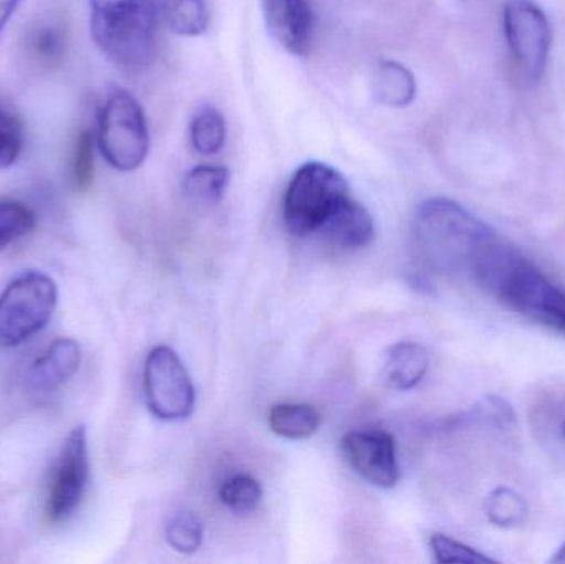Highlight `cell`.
Returning <instances> with one entry per match:
<instances>
[{
  "label": "cell",
  "mask_w": 565,
  "mask_h": 564,
  "mask_svg": "<svg viewBox=\"0 0 565 564\" xmlns=\"http://www.w3.org/2000/svg\"><path fill=\"white\" fill-rule=\"evenodd\" d=\"M470 278L511 310L565 331V290L500 237L481 252Z\"/></svg>",
  "instance_id": "cell-1"
},
{
  "label": "cell",
  "mask_w": 565,
  "mask_h": 564,
  "mask_svg": "<svg viewBox=\"0 0 565 564\" xmlns=\"http://www.w3.org/2000/svg\"><path fill=\"white\" fill-rule=\"evenodd\" d=\"M497 237L491 225L447 198L422 202L412 221L415 254L437 274L470 277L478 255Z\"/></svg>",
  "instance_id": "cell-2"
},
{
  "label": "cell",
  "mask_w": 565,
  "mask_h": 564,
  "mask_svg": "<svg viewBox=\"0 0 565 564\" xmlns=\"http://www.w3.org/2000/svg\"><path fill=\"white\" fill-rule=\"evenodd\" d=\"M158 25V0H89L93 42L121 68H145L152 62Z\"/></svg>",
  "instance_id": "cell-3"
},
{
  "label": "cell",
  "mask_w": 565,
  "mask_h": 564,
  "mask_svg": "<svg viewBox=\"0 0 565 564\" xmlns=\"http://www.w3.org/2000/svg\"><path fill=\"white\" fill-rule=\"evenodd\" d=\"M349 198L348 181L338 169L306 162L292 174L282 199L286 231L295 237L316 234Z\"/></svg>",
  "instance_id": "cell-4"
},
{
  "label": "cell",
  "mask_w": 565,
  "mask_h": 564,
  "mask_svg": "<svg viewBox=\"0 0 565 564\" xmlns=\"http://www.w3.org/2000/svg\"><path fill=\"white\" fill-rule=\"evenodd\" d=\"M96 145L116 171L141 168L149 152L148 123L141 103L131 93L121 88L109 93L99 111Z\"/></svg>",
  "instance_id": "cell-5"
},
{
  "label": "cell",
  "mask_w": 565,
  "mask_h": 564,
  "mask_svg": "<svg viewBox=\"0 0 565 564\" xmlns=\"http://www.w3.org/2000/svg\"><path fill=\"white\" fill-rule=\"evenodd\" d=\"M58 288L49 275L30 270L19 275L0 295V347L25 343L52 320Z\"/></svg>",
  "instance_id": "cell-6"
},
{
  "label": "cell",
  "mask_w": 565,
  "mask_h": 564,
  "mask_svg": "<svg viewBox=\"0 0 565 564\" xmlns=\"http://www.w3.org/2000/svg\"><path fill=\"white\" fill-rule=\"evenodd\" d=\"M503 30L518 72L526 82H540L553 46V30L544 10L534 0H507Z\"/></svg>",
  "instance_id": "cell-7"
},
{
  "label": "cell",
  "mask_w": 565,
  "mask_h": 564,
  "mask_svg": "<svg viewBox=\"0 0 565 564\" xmlns=\"http://www.w3.org/2000/svg\"><path fill=\"white\" fill-rule=\"evenodd\" d=\"M145 396L149 411L166 423L188 419L194 411V384L172 348L156 347L146 358Z\"/></svg>",
  "instance_id": "cell-8"
},
{
  "label": "cell",
  "mask_w": 565,
  "mask_h": 564,
  "mask_svg": "<svg viewBox=\"0 0 565 564\" xmlns=\"http://www.w3.org/2000/svg\"><path fill=\"white\" fill-rule=\"evenodd\" d=\"M89 479L88 439L75 427L60 450L46 490L45 515L53 525L66 522L78 510Z\"/></svg>",
  "instance_id": "cell-9"
},
{
  "label": "cell",
  "mask_w": 565,
  "mask_h": 564,
  "mask_svg": "<svg viewBox=\"0 0 565 564\" xmlns=\"http://www.w3.org/2000/svg\"><path fill=\"white\" fill-rule=\"evenodd\" d=\"M342 453L349 466L379 489H394L401 480L397 447L385 430H352L342 439Z\"/></svg>",
  "instance_id": "cell-10"
},
{
  "label": "cell",
  "mask_w": 565,
  "mask_h": 564,
  "mask_svg": "<svg viewBox=\"0 0 565 564\" xmlns=\"http://www.w3.org/2000/svg\"><path fill=\"white\" fill-rule=\"evenodd\" d=\"M265 20L275 42L295 56H306L315 35L311 0H264Z\"/></svg>",
  "instance_id": "cell-11"
},
{
  "label": "cell",
  "mask_w": 565,
  "mask_h": 564,
  "mask_svg": "<svg viewBox=\"0 0 565 564\" xmlns=\"http://www.w3.org/2000/svg\"><path fill=\"white\" fill-rule=\"evenodd\" d=\"M79 361H82L79 344L72 338H58L50 344L42 357L30 364L26 371V384L35 393H53L75 376Z\"/></svg>",
  "instance_id": "cell-12"
},
{
  "label": "cell",
  "mask_w": 565,
  "mask_h": 564,
  "mask_svg": "<svg viewBox=\"0 0 565 564\" xmlns=\"http://www.w3.org/2000/svg\"><path fill=\"white\" fill-rule=\"evenodd\" d=\"M430 368V354L422 344L404 341L385 350L381 361V381L395 391L414 390Z\"/></svg>",
  "instance_id": "cell-13"
},
{
  "label": "cell",
  "mask_w": 565,
  "mask_h": 564,
  "mask_svg": "<svg viewBox=\"0 0 565 564\" xmlns=\"http://www.w3.org/2000/svg\"><path fill=\"white\" fill-rule=\"evenodd\" d=\"M319 234L339 251H358L374 237V221L364 205L349 198L322 225Z\"/></svg>",
  "instance_id": "cell-14"
},
{
  "label": "cell",
  "mask_w": 565,
  "mask_h": 564,
  "mask_svg": "<svg viewBox=\"0 0 565 564\" xmlns=\"http://www.w3.org/2000/svg\"><path fill=\"white\" fill-rule=\"evenodd\" d=\"M372 93L381 105L388 108H405L417 95V82L407 66L384 60L375 68Z\"/></svg>",
  "instance_id": "cell-15"
},
{
  "label": "cell",
  "mask_w": 565,
  "mask_h": 564,
  "mask_svg": "<svg viewBox=\"0 0 565 564\" xmlns=\"http://www.w3.org/2000/svg\"><path fill=\"white\" fill-rule=\"evenodd\" d=\"M321 424V413L311 404H278L268 416L271 433L289 440L309 439L318 433Z\"/></svg>",
  "instance_id": "cell-16"
},
{
  "label": "cell",
  "mask_w": 565,
  "mask_h": 564,
  "mask_svg": "<svg viewBox=\"0 0 565 564\" xmlns=\"http://www.w3.org/2000/svg\"><path fill=\"white\" fill-rule=\"evenodd\" d=\"M231 172L224 166L202 164L185 174L182 189L189 201L201 207H214L224 199Z\"/></svg>",
  "instance_id": "cell-17"
},
{
  "label": "cell",
  "mask_w": 565,
  "mask_h": 564,
  "mask_svg": "<svg viewBox=\"0 0 565 564\" xmlns=\"http://www.w3.org/2000/svg\"><path fill=\"white\" fill-rule=\"evenodd\" d=\"M159 15L175 35L199 36L209 29L205 0H158Z\"/></svg>",
  "instance_id": "cell-18"
},
{
  "label": "cell",
  "mask_w": 565,
  "mask_h": 564,
  "mask_svg": "<svg viewBox=\"0 0 565 564\" xmlns=\"http://www.w3.org/2000/svg\"><path fill=\"white\" fill-rule=\"evenodd\" d=\"M192 148L201 156H214L224 148L227 138L225 118L217 108L204 105L192 116L191 128Z\"/></svg>",
  "instance_id": "cell-19"
},
{
  "label": "cell",
  "mask_w": 565,
  "mask_h": 564,
  "mask_svg": "<svg viewBox=\"0 0 565 564\" xmlns=\"http://www.w3.org/2000/svg\"><path fill=\"white\" fill-rule=\"evenodd\" d=\"M166 542L181 555H194L204 543V523L192 510L179 509L166 520Z\"/></svg>",
  "instance_id": "cell-20"
},
{
  "label": "cell",
  "mask_w": 565,
  "mask_h": 564,
  "mask_svg": "<svg viewBox=\"0 0 565 564\" xmlns=\"http://www.w3.org/2000/svg\"><path fill=\"white\" fill-rule=\"evenodd\" d=\"M527 503L516 490L498 487L484 500V513L500 529H516L527 519Z\"/></svg>",
  "instance_id": "cell-21"
},
{
  "label": "cell",
  "mask_w": 565,
  "mask_h": 564,
  "mask_svg": "<svg viewBox=\"0 0 565 564\" xmlns=\"http://www.w3.org/2000/svg\"><path fill=\"white\" fill-rule=\"evenodd\" d=\"M264 490L260 482L252 476H234L222 486L221 500L231 512L237 515H250L260 506Z\"/></svg>",
  "instance_id": "cell-22"
},
{
  "label": "cell",
  "mask_w": 565,
  "mask_h": 564,
  "mask_svg": "<svg viewBox=\"0 0 565 564\" xmlns=\"http://www.w3.org/2000/svg\"><path fill=\"white\" fill-rule=\"evenodd\" d=\"M35 222L32 209L23 202H0V252L32 232Z\"/></svg>",
  "instance_id": "cell-23"
},
{
  "label": "cell",
  "mask_w": 565,
  "mask_h": 564,
  "mask_svg": "<svg viewBox=\"0 0 565 564\" xmlns=\"http://www.w3.org/2000/svg\"><path fill=\"white\" fill-rule=\"evenodd\" d=\"M430 549L434 552L435 560L441 564L463 563V564H488L497 563L490 556L483 555L478 550L457 542L451 536L444 533H434L430 539Z\"/></svg>",
  "instance_id": "cell-24"
},
{
  "label": "cell",
  "mask_w": 565,
  "mask_h": 564,
  "mask_svg": "<svg viewBox=\"0 0 565 564\" xmlns=\"http://www.w3.org/2000/svg\"><path fill=\"white\" fill-rule=\"evenodd\" d=\"M22 123L0 105V171L12 168L22 155Z\"/></svg>",
  "instance_id": "cell-25"
},
{
  "label": "cell",
  "mask_w": 565,
  "mask_h": 564,
  "mask_svg": "<svg viewBox=\"0 0 565 564\" xmlns=\"http://www.w3.org/2000/svg\"><path fill=\"white\" fill-rule=\"evenodd\" d=\"M95 136L85 129L76 139L75 152H73L72 178L73 185L78 191H86L92 185L95 175Z\"/></svg>",
  "instance_id": "cell-26"
},
{
  "label": "cell",
  "mask_w": 565,
  "mask_h": 564,
  "mask_svg": "<svg viewBox=\"0 0 565 564\" xmlns=\"http://www.w3.org/2000/svg\"><path fill=\"white\" fill-rule=\"evenodd\" d=\"M33 52L43 60H53L62 53L63 39L58 30L46 26L36 32L32 40Z\"/></svg>",
  "instance_id": "cell-27"
},
{
  "label": "cell",
  "mask_w": 565,
  "mask_h": 564,
  "mask_svg": "<svg viewBox=\"0 0 565 564\" xmlns=\"http://www.w3.org/2000/svg\"><path fill=\"white\" fill-rule=\"evenodd\" d=\"M20 2H22V0H0V39H2L7 23L10 22L13 13L19 9Z\"/></svg>",
  "instance_id": "cell-28"
},
{
  "label": "cell",
  "mask_w": 565,
  "mask_h": 564,
  "mask_svg": "<svg viewBox=\"0 0 565 564\" xmlns=\"http://www.w3.org/2000/svg\"><path fill=\"white\" fill-rule=\"evenodd\" d=\"M551 562L556 564H565V543L563 546H561L559 550H557L556 555L553 556V560Z\"/></svg>",
  "instance_id": "cell-29"
},
{
  "label": "cell",
  "mask_w": 565,
  "mask_h": 564,
  "mask_svg": "<svg viewBox=\"0 0 565 564\" xmlns=\"http://www.w3.org/2000/svg\"><path fill=\"white\" fill-rule=\"evenodd\" d=\"M564 436H565V424H564Z\"/></svg>",
  "instance_id": "cell-30"
}]
</instances>
